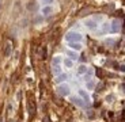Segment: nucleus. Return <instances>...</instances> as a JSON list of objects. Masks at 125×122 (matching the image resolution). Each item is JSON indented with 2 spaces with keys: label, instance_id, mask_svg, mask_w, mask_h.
I'll return each instance as SVG.
<instances>
[{
  "label": "nucleus",
  "instance_id": "nucleus-1",
  "mask_svg": "<svg viewBox=\"0 0 125 122\" xmlns=\"http://www.w3.org/2000/svg\"><path fill=\"white\" fill-rule=\"evenodd\" d=\"M64 39L67 41V42H82L83 41V34L79 31H75V30H69V31L65 33V35H64Z\"/></svg>",
  "mask_w": 125,
  "mask_h": 122
},
{
  "label": "nucleus",
  "instance_id": "nucleus-2",
  "mask_svg": "<svg viewBox=\"0 0 125 122\" xmlns=\"http://www.w3.org/2000/svg\"><path fill=\"white\" fill-rule=\"evenodd\" d=\"M56 91H57V94H59L60 96H62V98H67V96L71 95V87H69L68 83L59 84V85H57V88H56Z\"/></svg>",
  "mask_w": 125,
  "mask_h": 122
},
{
  "label": "nucleus",
  "instance_id": "nucleus-3",
  "mask_svg": "<svg viewBox=\"0 0 125 122\" xmlns=\"http://www.w3.org/2000/svg\"><path fill=\"white\" fill-rule=\"evenodd\" d=\"M83 25H84V27L87 28V30H91V31H95V30L99 27V23H98L93 16H91V18L84 19V20H83Z\"/></svg>",
  "mask_w": 125,
  "mask_h": 122
},
{
  "label": "nucleus",
  "instance_id": "nucleus-4",
  "mask_svg": "<svg viewBox=\"0 0 125 122\" xmlns=\"http://www.w3.org/2000/svg\"><path fill=\"white\" fill-rule=\"evenodd\" d=\"M78 95L84 100L86 104H90L91 103V96H90V94H88V91L86 90V88H79V90H78Z\"/></svg>",
  "mask_w": 125,
  "mask_h": 122
},
{
  "label": "nucleus",
  "instance_id": "nucleus-5",
  "mask_svg": "<svg viewBox=\"0 0 125 122\" xmlns=\"http://www.w3.org/2000/svg\"><path fill=\"white\" fill-rule=\"evenodd\" d=\"M121 28V23L118 19H113L110 22V33H118Z\"/></svg>",
  "mask_w": 125,
  "mask_h": 122
},
{
  "label": "nucleus",
  "instance_id": "nucleus-6",
  "mask_svg": "<svg viewBox=\"0 0 125 122\" xmlns=\"http://www.w3.org/2000/svg\"><path fill=\"white\" fill-rule=\"evenodd\" d=\"M71 102L73 104H75V106H78V107H80V109H83V107H86V102L83 99H82L80 96H71Z\"/></svg>",
  "mask_w": 125,
  "mask_h": 122
},
{
  "label": "nucleus",
  "instance_id": "nucleus-7",
  "mask_svg": "<svg viewBox=\"0 0 125 122\" xmlns=\"http://www.w3.org/2000/svg\"><path fill=\"white\" fill-rule=\"evenodd\" d=\"M67 80H68V73H65V72L60 73L59 76H56V77H54V83H56L57 85L62 84V83H67Z\"/></svg>",
  "mask_w": 125,
  "mask_h": 122
},
{
  "label": "nucleus",
  "instance_id": "nucleus-8",
  "mask_svg": "<svg viewBox=\"0 0 125 122\" xmlns=\"http://www.w3.org/2000/svg\"><path fill=\"white\" fill-rule=\"evenodd\" d=\"M68 46H69L71 50H75V52H78V53L83 50V44H82V42H69Z\"/></svg>",
  "mask_w": 125,
  "mask_h": 122
},
{
  "label": "nucleus",
  "instance_id": "nucleus-9",
  "mask_svg": "<svg viewBox=\"0 0 125 122\" xmlns=\"http://www.w3.org/2000/svg\"><path fill=\"white\" fill-rule=\"evenodd\" d=\"M88 71H90V68H88L86 64H82V65L78 66V69H76V73H78L79 76H84L86 73L88 72Z\"/></svg>",
  "mask_w": 125,
  "mask_h": 122
},
{
  "label": "nucleus",
  "instance_id": "nucleus-10",
  "mask_svg": "<svg viewBox=\"0 0 125 122\" xmlns=\"http://www.w3.org/2000/svg\"><path fill=\"white\" fill-rule=\"evenodd\" d=\"M110 33V22H105L102 26H101V30L98 31V34L103 35V34H107Z\"/></svg>",
  "mask_w": 125,
  "mask_h": 122
},
{
  "label": "nucleus",
  "instance_id": "nucleus-11",
  "mask_svg": "<svg viewBox=\"0 0 125 122\" xmlns=\"http://www.w3.org/2000/svg\"><path fill=\"white\" fill-rule=\"evenodd\" d=\"M52 12H53V7H52V6H49V4H46V6H44L42 8H41V14H42L44 16L50 15Z\"/></svg>",
  "mask_w": 125,
  "mask_h": 122
},
{
  "label": "nucleus",
  "instance_id": "nucleus-12",
  "mask_svg": "<svg viewBox=\"0 0 125 122\" xmlns=\"http://www.w3.org/2000/svg\"><path fill=\"white\" fill-rule=\"evenodd\" d=\"M67 57H69L72 61H78V60H79V53H78V52H75V50L68 49V50H67Z\"/></svg>",
  "mask_w": 125,
  "mask_h": 122
},
{
  "label": "nucleus",
  "instance_id": "nucleus-13",
  "mask_svg": "<svg viewBox=\"0 0 125 122\" xmlns=\"http://www.w3.org/2000/svg\"><path fill=\"white\" fill-rule=\"evenodd\" d=\"M73 63H75V61H72L69 57H64V60H62V66L71 69V68H73Z\"/></svg>",
  "mask_w": 125,
  "mask_h": 122
},
{
  "label": "nucleus",
  "instance_id": "nucleus-14",
  "mask_svg": "<svg viewBox=\"0 0 125 122\" xmlns=\"http://www.w3.org/2000/svg\"><path fill=\"white\" fill-rule=\"evenodd\" d=\"M62 60H64V57H61V56H54L53 58H52V66L62 65Z\"/></svg>",
  "mask_w": 125,
  "mask_h": 122
},
{
  "label": "nucleus",
  "instance_id": "nucleus-15",
  "mask_svg": "<svg viewBox=\"0 0 125 122\" xmlns=\"http://www.w3.org/2000/svg\"><path fill=\"white\" fill-rule=\"evenodd\" d=\"M64 71H62V65H56V66H52V73H53V76L56 77V76H59L60 73H62Z\"/></svg>",
  "mask_w": 125,
  "mask_h": 122
},
{
  "label": "nucleus",
  "instance_id": "nucleus-16",
  "mask_svg": "<svg viewBox=\"0 0 125 122\" xmlns=\"http://www.w3.org/2000/svg\"><path fill=\"white\" fill-rule=\"evenodd\" d=\"M84 87L87 91H93L95 88V80H90V81H86L84 83Z\"/></svg>",
  "mask_w": 125,
  "mask_h": 122
},
{
  "label": "nucleus",
  "instance_id": "nucleus-17",
  "mask_svg": "<svg viewBox=\"0 0 125 122\" xmlns=\"http://www.w3.org/2000/svg\"><path fill=\"white\" fill-rule=\"evenodd\" d=\"M93 75H94V72H93V71L90 69V71H88V72L86 73L84 76H83V81L86 83V81H90V80H93V79H91V77H93Z\"/></svg>",
  "mask_w": 125,
  "mask_h": 122
},
{
  "label": "nucleus",
  "instance_id": "nucleus-18",
  "mask_svg": "<svg viewBox=\"0 0 125 122\" xmlns=\"http://www.w3.org/2000/svg\"><path fill=\"white\" fill-rule=\"evenodd\" d=\"M11 53V45H7V50H6V56H8V54Z\"/></svg>",
  "mask_w": 125,
  "mask_h": 122
},
{
  "label": "nucleus",
  "instance_id": "nucleus-19",
  "mask_svg": "<svg viewBox=\"0 0 125 122\" xmlns=\"http://www.w3.org/2000/svg\"><path fill=\"white\" fill-rule=\"evenodd\" d=\"M106 44H109V45L114 44V39H106Z\"/></svg>",
  "mask_w": 125,
  "mask_h": 122
},
{
  "label": "nucleus",
  "instance_id": "nucleus-20",
  "mask_svg": "<svg viewBox=\"0 0 125 122\" xmlns=\"http://www.w3.org/2000/svg\"><path fill=\"white\" fill-rule=\"evenodd\" d=\"M0 122H3V118H0Z\"/></svg>",
  "mask_w": 125,
  "mask_h": 122
}]
</instances>
